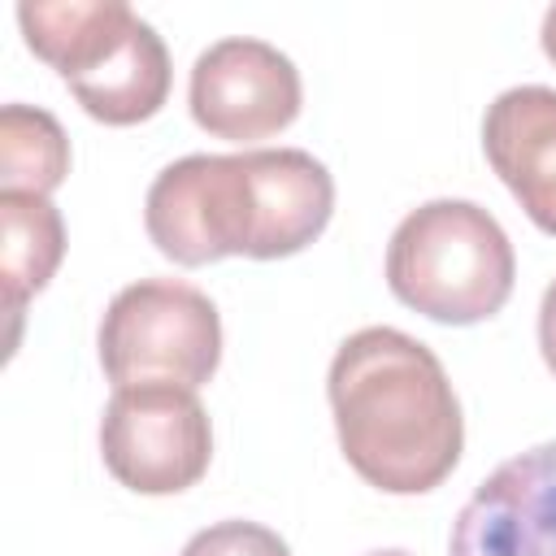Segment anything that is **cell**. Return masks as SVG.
<instances>
[{
  "instance_id": "cell-1",
  "label": "cell",
  "mask_w": 556,
  "mask_h": 556,
  "mask_svg": "<svg viewBox=\"0 0 556 556\" xmlns=\"http://www.w3.org/2000/svg\"><path fill=\"white\" fill-rule=\"evenodd\" d=\"M326 395L348 465L387 495L434 491L460 460L465 421L443 361L395 326L348 334Z\"/></svg>"
},
{
  "instance_id": "cell-2",
  "label": "cell",
  "mask_w": 556,
  "mask_h": 556,
  "mask_svg": "<svg viewBox=\"0 0 556 556\" xmlns=\"http://www.w3.org/2000/svg\"><path fill=\"white\" fill-rule=\"evenodd\" d=\"M26 48L48 61L87 117L135 126L169 96V52L161 35L122 0H22Z\"/></svg>"
},
{
  "instance_id": "cell-3",
  "label": "cell",
  "mask_w": 556,
  "mask_h": 556,
  "mask_svg": "<svg viewBox=\"0 0 556 556\" xmlns=\"http://www.w3.org/2000/svg\"><path fill=\"white\" fill-rule=\"evenodd\" d=\"M517 278L504 226L473 200L417 204L391 235L387 287L413 313L443 326L495 317Z\"/></svg>"
},
{
  "instance_id": "cell-4",
  "label": "cell",
  "mask_w": 556,
  "mask_h": 556,
  "mask_svg": "<svg viewBox=\"0 0 556 556\" xmlns=\"http://www.w3.org/2000/svg\"><path fill=\"white\" fill-rule=\"evenodd\" d=\"M100 365L113 387H204L222 361V317L213 300L174 278L122 287L96 330Z\"/></svg>"
},
{
  "instance_id": "cell-5",
  "label": "cell",
  "mask_w": 556,
  "mask_h": 556,
  "mask_svg": "<svg viewBox=\"0 0 556 556\" xmlns=\"http://www.w3.org/2000/svg\"><path fill=\"white\" fill-rule=\"evenodd\" d=\"M100 456L122 486L139 495H178L208 473L213 426L187 387H117L100 417Z\"/></svg>"
},
{
  "instance_id": "cell-6",
  "label": "cell",
  "mask_w": 556,
  "mask_h": 556,
  "mask_svg": "<svg viewBox=\"0 0 556 556\" xmlns=\"http://www.w3.org/2000/svg\"><path fill=\"white\" fill-rule=\"evenodd\" d=\"M143 226L161 256L191 269L222 256H248L252 248L248 156L191 152L165 165L148 187Z\"/></svg>"
},
{
  "instance_id": "cell-7",
  "label": "cell",
  "mask_w": 556,
  "mask_h": 556,
  "mask_svg": "<svg viewBox=\"0 0 556 556\" xmlns=\"http://www.w3.org/2000/svg\"><path fill=\"white\" fill-rule=\"evenodd\" d=\"M300 100V70L265 39H217L191 65V117L200 130L226 143H256L287 130Z\"/></svg>"
},
{
  "instance_id": "cell-8",
  "label": "cell",
  "mask_w": 556,
  "mask_h": 556,
  "mask_svg": "<svg viewBox=\"0 0 556 556\" xmlns=\"http://www.w3.org/2000/svg\"><path fill=\"white\" fill-rule=\"evenodd\" d=\"M447 556H556V443H539L478 482L452 521Z\"/></svg>"
},
{
  "instance_id": "cell-9",
  "label": "cell",
  "mask_w": 556,
  "mask_h": 556,
  "mask_svg": "<svg viewBox=\"0 0 556 556\" xmlns=\"http://www.w3.org/2000/svg\"><path fill=\"white\" fill-rule=\"evenodd\" d=\"M482 148L526 217L556 235V87L526 83L500 91L482 117Z\"/></svg>"
},
{
  "instance_id": "cell-10",
  "label": "cell",
  "mask_w": 556,
  "mask_h": 556,
  "mask_svg": "<svg viewBox=\"0 0 556 556\" xmlns=\"http://www.w3.org/2000/svg\"><path fill=\"white\" fill-rule=\"evenodd\" d=\"M252 261H278L304 252L334 213V178L304 148H252Z\"/></svg>"
},
{
  "instance_id": "cell-11",
  "label": "cell",
  "mask_w": 556,
  "mask_h": 556,
  "mask_svg": "<svg viewBox=\"0 0 556 556\" xmlns=\"http://www.w3.org/2000/svg\"><path fill=\"white\" fill-rule=\"evenodd\" d=\"M0 239L4 313L17 321L22 304L48 287L65 256V222L48 195L0 191Z\"/></svg>"
},
{
  "instance_id": "cell-12",
  "label": "cell",
  "mask_w": 556,
  "mask_h": 556,
  "mask_svg": "<svg viewBox=\"0 0 556 556\" xmlns=\"http://www.w3.org/2000/svg\"><path fill=\"white\" fill-rule=\"evenodd\" d=\"M70 174V139L48 109L4 104L0 109V191L48 195Z\"/></svg>"
},
{
  "instance_id": "cell-13",
  "label": "cell",
  "mask_w": 556,
  "mask_h": 556,
  "mask_svg": "<svg viewBox=\"0 0 556 556\" xmlns=\"http://www.w3.org/2000/svg\"><path fill=\"white\" fill-rule=\"evenodd\" d=\"M182 556H291V547L269 526L230 517V521H217V526L191 534Z\"/></svg>"
},
{
  "instance_id": "cell-14",
  "label": "cell",
  "mask_w": 556,
  "mask_h": 556,
  "mask_svg": "<svg viewBox=\"0 0 556 556\" xmlns=\"http://www.w3.org/2000/svg\"><path fill=\"white\" fill-rule=\"evenodd\" d=\"M539 352H543L547 369L556 374V278H552V287L543 291V304H539Z\"/></svg>"
},
{
  "instance_id": "cell-15",
  "label": "cell",
  "mask_w": 556,
  "mask_h": 556,
  "mask_svg": "<svg viewBox=\"0 0 556 556\" xmlns=\"http://www.w3.org/2000/svg\"><path fill=\"white\" fill-rule=\"evenodd\" d=\"M543 52H547V61H556V4L543 13Z\"/></svg>"
},
{
  "instance_id": "cell-16",
  "label": "cell",
  "mask_w": 556,
  "mask_h": 556,
  "mask_svg": "<svg viewBox=\"0 0 556 556\" xmlns=\"http://www.w3.org/2000/svg\"><path fill=\"white\" fill-rule=\"evenodd\" d=\"M369 556H408V552H400V547H387V552H369Z\"/></svg>"
}]
</instances>
